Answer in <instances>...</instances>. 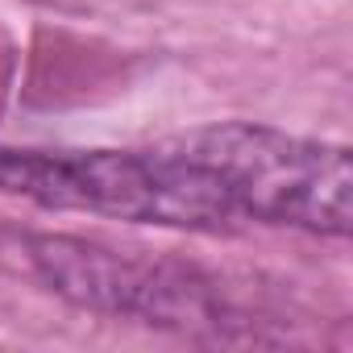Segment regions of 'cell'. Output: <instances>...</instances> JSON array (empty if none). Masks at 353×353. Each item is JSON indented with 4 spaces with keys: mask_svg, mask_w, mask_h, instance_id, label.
Wrapping results in <instances>:
<instances>
[{
    "mask_svg": "<svg viewBox=\"0 0 353 353\" xmlns=\"http://www.w3.org/2000/svg\"><path fill=\"white\" fill-rule=\"evenodd\" d=\"M0 192L50 212H96L192 233H233L245 225L212 174L174 154L166 141L150 150L0 145Z\"/></svg>",
    "mask_w": 353,
    "mask_h": 353,
    "instance_id": "cell-1",
    "label": "cell"
},
{
    "mask_svg": "<svg viewBox=\"0 0 353 353\" xmlns=\"http://www.w3.org/2000/svg\"><path fill=\"white\" fill-rule=\"evenodd\" d=\"M208 170L241 221L287 225L316 237H349L353 229V162L345 145L295 137L254 121H221L166 137Z\"/></svg>",
    "mask_w": 353,
    "mask_h": 353,
    "instance_id": "cell-2",
    "label": "cell"
},
{
    "mask_svg": "<svg viewBox=\"0 0 353 353\" xmlns=\"http://www.w3.org/2000/svg\"><path fill=\"white\" fill-rule=\"evenodd\" d=\"M0 266L42 291L112 320L141 324H212L221 316L212 283L183 262L112 250L92 237L0 229Z\"/></svg>",
    "mask_w": 353,
    "mask_h": 353,
    "instance_id": "cell-3",
    "label": "cell"
}]
</instances>
